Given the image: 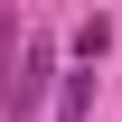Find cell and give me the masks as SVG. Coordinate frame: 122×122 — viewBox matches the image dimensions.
<instances>
[{"mask_svg":"<svg viewBox=\"0 0 122 122\" xmlns=\"http://www.w3.org/2000/svg\"><path fill=\"white\" fill-rule=\"evenodd\" d=\"M19 56H28V28H19V10L0 19V122H19Z\"/></svg>","mask_w":122,"mask_h":122,"instance_id":"obj_1","label":"cell"},{"mask_svg":"<svg viewBox=\"0 0 122 122\" xmlns=\"http://www.w3.org/2000/svg\"><path fill=\"white\" fill-rule=\"evenodd\" d=\"M47 66H56V56H47V38L28 28V56H19V122L38 113V94H47Z\"/></svg>","mask_w":122,"mask_h":122,"instance_id":"obj_2","label":"cell"},{"mask_svg":"<svg viewBox=\"0 0 122 122\" xmlns=\"http://www.w3.org/2000/svg\"><path fill=\"white\" fill-rule=\"evenodd\" d=\"M85 103H94V75H66V94H56V122H85Z\"/></svg>","mask_w":122,"mask_h":122,"instance_id":"obj_3","label":"cell"},{"mask_svg":"<svg viewBox=\"0 0 122 122\" xmlns=\"http://www.w3.org/2000/svg\"><path fill=\"white\" fill-rule=\"evenodd\" d=\"M103 47H113V19H85V28H75V56L94 66V56H103Z\"/></svg>","mask_w":122,"mask_h":122,"instance_id":"obj_4","label":"cell"}]
</instances>
